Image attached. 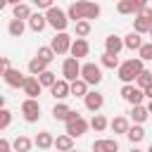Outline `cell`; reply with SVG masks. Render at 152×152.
<instances>
[{"instance_id": "1", "label": "cell", "mask_w": 152, "mask_h": 152, "mask_svg": "<svg viewBox=\"0 0 152 152\" xmlns=\"http://www.w3.org/2000/svg\"><path fill=\"white\" fill-rule=\"evenodd\" d=\"M100 5L97 2H88V0H81V2H71L69 5V10H66V14H69V19H74L76 24L78 21H88V19H97L100 17Z\"/></svg>"}, {"instance_id": "2", "label": "cell", "mask_w": 152, "mask_h": 152, "mask_svg": "<svg viewBox=\"0 0 152 152\" xmlns=\"http://www.w3.org/2000/svg\"><path fill=\"white\" fill-rule=\"evenodd\" d=\"M145 71V66H142V59L140 57H131V59H126V62H121V66L116 69V74H119V78L124 81V86H131L133 81H138V76Z\"/></svg>"}, {"instance_id": "3", "label": "cell", "mask_w": 152, "mask_h": 152, "mask_svg": "<svg viewBox=\"0 0 152 152\" xmlns=\"http://www.w3.org/2000/svg\"><path fill=\"white\" fill-rule=\"evenodd\" d=\"M45 19L48 24L57 31V33H66V26H69V14L62 10V7H52L45 12Z\"/></svg>"}, {"instance_id": "4", "label": "cell", "mask_w": 152, "mask_h": 152, "mask_svg": "<svg viewBox=\"0 0 152 152\" xmlns=\"http://www.w3.org/2000/svg\"><path fill=\"white\" fill-rule=\"evenodd\" d=\"M81 69H83V64H78V59L66 57L64 64H62V76H64V81H69V83L78 81V78H81Z\"/></svg>"}, {"instance_id": "5", "label": "cell", "mask_w": 152, "mask_h": 152, "mask_svg": "<svg viewBox=\"0 0 152 152\" xmlns=\"http://www.w3.org/2000/svg\"><path fill=\"white\" fill-rule=\"evenodd\" d=\"M81 78H83L88 86H97V83L102 81V69H100L97 64H93V62H86L83 69H81Z\"/></svg>"}, {"instance_id": "6", "label": "cell", "mask_w": 152, "mask_h": 152, "mask_svg": "<svg viewBox=\"0 0 152 152\" xmlns=\"http://www.w3.org/2000/svg\"><path fill=\"white\" fill-rule=\"evenodd\" d=\"M71 45H74V40H71L69 33H55V38H52V43H50V48L55 50V55L71 52Z\"/></svg>"}, {"instance_id": "7", "label": "cell", "mask_w": 152, "mask_h": 152, "mask_svg": "<svg viewBox=\"0 0 152 152\" xmlns=\"http://www.w3.org/2000/svg\"><path fill=\"white\" fill-rule=\"evenodd\" d=\"M121 97L128 102V104H133V107H138V104H142V100H145V93L138 88V86H124L121 88Z\"/></svg>"}, {"instance_id": "8", "label": "cell", "mask_w": 152, "mask_h": 152, "mask_svg": "<svg viewBox=\"0 0 152 152\" xmlns=\"http://www.w3.org/2000/svg\"><path fill=\"white\" fill-rule=\"evenodd\" d=\"M21 114H24V119L28 121V124H33V121H38L40 119V104H38V100H24L21 102Z\"/></svg>"}, {"instance_id": "9", "label": "cell", "mask_w": 152, "mask_h": 152, "mask_svg": "<svg viewBox=\"0 0 152 152\" xmlns=\"http://www.w3.org/2000/svg\"><path fill=\"white\" fill-rule=\"evenodd\" d=\"M2 78H5V83H7L10 88H21V90H24V86H26V81H28V76H24L19 69H7V71L2 74Z\"/></svg>"}, {"instance_id": "10", "label": "cell", "mask_w": 152, "mask_h": 152, "mask_svg": "<svg viewBox=\"0 0 152 152\" xmlns=\"http://www.w3.org/2000/svg\"><path fill=\"white\" fill-rule=\"evenodd\" d=\"M88 121L83 119V116H76V119H71V121H66V135H71V138H81L86 131H88Z\"/></svg>"}, {"instance_id": "11", "label": "cell", "mask_w": 152, "mask_h": 152, "mask_svg": "<svg viewBox=\"0 0 152 152\" xmlns=\"http://www.w3.org/2000/svg\"><path fill=\"white\" fill-rule=\"evenodd\" d=\"M147 2H142V0H121L119 5H116V12L119 14H140V10L145 7Z\"/></svg>"}, {"instance_id": "12", "label": "cell", "mask_w": 152, "mask_h": 152, "mask_svg": "<svg viewBox=\"0 0 152 152\" xmlns=\"http://www.w3.org/2000/svg\"><path fill=\"white\" fill-rule=\"evenodd\" d=\"M126 45H124V38H119V36H107L104 38V52L107 55H114V57H119V52L124 50Z\"/></svg>"}, {"instance_id": "13", "label": "cell", "mask_w": 152, "mask_h": 152, "mask_svg": "<svg viewBox=\"0 0 152 152\" xmlns=\"http://www.w3.org/2000/svg\"><path fill=\"white\" fill-rule=\"evenodd\" d=\"M83 102H86V109H88V112H100L102 104H104V95L97 93V90H90V93L86 95Z\"/></svg>"}, {"instance_id": "14", "label": "cell", "mask_w": 152, "mask_h": 152, "mask_svg": "<svg viewBox=\"0 0 152 152\" xmlns=\"http://www.w3.org/2000/svg\"><path fill=\"white\" fill-rule=\"evenodd\" d=\"M50 93H52V97H55V100H64V97H69V95H71V83H69V81H64V78H59V81L50 88Z\"/></svg>"}, {"instance_id": "15", "label": "cell", "mask_w": 152, "mask_h": 152, "mask_svg": "<svg viewBox=\"0 0 152 152\" xmlns=\"http://www.w3.org/2000/svg\"><path fill=\"white\" fill-rule=\"evenodd\" d=\"M93 152H119V142L114 138H100L93 142Z\"/></svg>"}, {"instance_id": "16", "label": "cell", "mask_w": 152, "mask_h": 152, "mask_svg": "<svg viewBox=\"0 0 152 152\" xmlns=\"http://www.w3.org/2000/svg\"><path fill=\"white\" fill-rule=\"evenodd\" d=\"M88 52H90L88 40H86V38H76L74 45H71V57H74V59H81V57H88Z\"/></svg>"}, {"instance_id": "17", "label": "cell", "mask_w": 152, "mask_h": 152, "mask_svg": "<svg viewBox=\"0 0 152 152\" xmlns=\"http://www.w3.org/2000/svg\"><path fill=\"white\" fill-rule=\"evenodd\" d=\"M71 114H74V109L69 107V104H64V102H57L55 107H52V116H55V121H69L71 119Z\"/></svg>"}, {"instance_id": "18", "label": "cell", "mask_w": 152, "mask_h": 152, "mask_svg": "<svg viewBox=\"0 0 152 152\" xmlns=\"http://www.w3.org/2000/svg\"><path fill=\"white\" fill-rule=\"evenodd\" d=\"M40 90H43L40 81H38L36 76H28V81H26V86H24V93H26V97H28V100H36V97L40 95Z\"/></svg>"}, {"instance_id": "19", "label": "cell", "mask_w": 152, "mask_h": 152, "mask_svg": "<svg viewBox=\"0 0 152 152\" xmlns=\"http://www.w3.org/2000/svg\"><path fill=\"white\" fill-rule=\"evenodd\" d=\"M33 142H36V147H40V150L55 147V138H52V133H48V131H40V133L33 138Z\"/></svg>"}, {"instance_id": "20", "label": "cell", "mask_w": 152, "mask_h": 152, "mask_svg": "<svg viewBox=\"0 0 152 152\" xmlns=\"http://www.w3.org/2000/svg\"><path fill=\"white\" fill-rule=\"evenodd\" d=\"M147 116H150V112H147V107H142V104H138V107L131 109V119H133L135 126H142V124L147 121Z\"/></svg>"}, {"instance_id": "21", "label": "cell", "mask_w": 152, "mask_h": 152, "mask_svg": "<svg viewBox=\"0 0 152 152\" xmlns=\"http://www.w3.org/2000/svg\"><path fill=\"white\" fill-rule=\"evenodd\" d=\"M109 128L114 131V133H128V128H131V124H128V119L126 116H114L112 121H109Z\"/></svg>"}, {"instance_id": "22", "label": "cell", "mask_w": 152, "mask_h": 152, "mask_svg": "<svg viewBox=\"0 0 152 152\" xmlns=\"http://www.w3.org/2000/svg\"><path fill=\"white\" fill-rule=\"evenodd\" d=\"M55 147H57V152H71L74 150V138L71 135H57L55 138Z\"/></svg>"}, {"instance_id": "23", "label": "cell", "mask_w": 152, "mask_h": 152, "mask_svg": "<svg viewBox=\"0 0 152 152\" xmlns=\"http://www.w3.org/2000/svg\"><path fill=\"white\" fill-rule=\"evenodd\" d=\"M124 45H126L128 50H138V52H140V48H142L145 43H142V38H140V33L131 31V33H128V36L124 38Z\"/></svg>"}, {"instance_id": "24", "label": "cell", "mask_w": 152, "mask_h": 152, "mask_svg": "<svg viewBox=\"0 0 152 152\" xmlns=\"http://www.w3.org/2000/svg\"><path fill=\"white\" fill-rule=\"evenodd\" d=\"M45 71H48V64H45L43 59L33 57V59L28 62V74H31V76H36V78H38V76H40V74H45Z\"/></svg>"}, {"instance_id": "25", "label": "cell", "mask_w": 152, "mask_h": 152, "mask_svg": "<svg viewBox=\"0 0 152 152\" xmlns=\"http://www.w3.org/2000/svg\"><path fill=\"white\" fill-rule=\"evenodd\" d=\"M31 145H36L31 138H26V135H17L14 138V142H12V147H14V152H28L31 150Z\"/></svg>"}, {"instance_id": "26", "label": "cell", "mask_w": 152, "mask_h": 152, "mask_svg": "<svg viewBox=\"0 0 152 152\" xmlns=\"http://www.w3.org/2000/svg\"><path fill=\"white\" fill-rule=\"evenodd\" d=\"M12 12H14V19H31L33 17V12H31V7L26 5V2H19V5H14L12 7Z\"/></svg>"}, {"instance_id": "27", "label": "cell", "mask_w": 152, "mask_h": 152, "mask_svg": "<svg viewBox=\"0 0 152 152\" xmlns=\"http://www.w3.org/2000/svg\"><path fill=\"white\" fill-rule=\"evenodd\" d=\"M88 93H90V90H88V83H86L83 78H78V81L71 83V95H74V97H83V100H86Z\"/></svg>"}, {"instance_id": "28", "label": "cell", "mask_w": 152, "mask_h": 152, "mask_svg": "<svg viewBox=\"0 0 152 152\" xmlns=\"http://www.w3.org/2000/svg\"><path fill=\"white\" fill-rule=\"evenodd\" d=\"M28 26H31V31L40 33V31L48 26V19H45V14H33V17L28 19Z\"/></svg>"}, {"instance_id": "29", "label": "cell", "mask_w": 152, "mask_h": 152, "mask_svg": "<svg viewBox=\"0 0 152 152\" xmlns=\"http://www.w3.org/2000/svg\"><path fill=\"white\" fill-rule=\"evenodd\" d=\"M24 21L21 19H10V26H7V31H10V36H14V38H21V33H24Z\"/></svg>"}, {"instance_id": "30", "label": "cell", "mask_w": 152, "mask_h": 152, "mask_svg": "<svg viewBox=\"0 0 152 152\" xmlns=\"http://www.w3.org/2000/svg\"><path fill=\"white\" fill-rule=\"evenodd\" d=\"M36 57H38V59H43L45 64H50V62H52V59H55L57 55H55V50H52L50 45H43V48H38V52H36Z\"/></svg>"}, {"instance_id": "31", "label": "cell", "mask_w": 152, "mask_h": 152, "mask_svg": "<svg viewBox=\"0 0 152 152\" xmlns=\"http://www.w3.org/2000/svg\"><path fill=\"white\" fill-rule=\"evenodd\" d=\"M133 28H135V33H150L152 31V21H147L142 17H135L133 19Z\"/></svg>"}, {"instance_id": "32", "label": "cell", "mask_w": 152, "mask_h": 152, "mask_svg": "<svg viewBox=\"0 0 152 152\" xmlns=\"http://www.w3.org/2000/svg\"><path fill=\"white\" fill-rule=\"evenodd\" d=\"M107 126H109V121H107L102 114H95V116L90 119V128H93V131H97V133H102Z\"/></svg>"}, {"instance_id": "33", "label": "cell", "mask_w": 152, "mask_h": 152, "mask_svg": "<svg viewBox=\"0 0 152 152\" xmlns=\"http://www.w3.org/2000/svg\"><path fill=\"white\" fill-rule=\"evenodd\" d=\"M126 138H128L131 142H140V140L145 138V128H142V126H131L128 133H126Z\"/></svg>"}, {"instance_id": "34", "label": "cell", "mask_w": 152, "mask_h": 152, "mask_svg": "<svg viewBox=\"0 0 152 152\" xmlns=\"http://www.w3.org/2000/svg\"><path fill=\"white\" fill-rule=\"evenodd\" d=\"M38 81H40V86H43V88H52V86L57 83V76L48 69L45 74H40V76H38Z\"/></svg>"}, {"instance_id": "35", "label": "cell", "mask_w": 152, "mask_h": 152, "mask_svg": "<svg viewBox=\"0 0 152 152\" xmlns=\"http://www.w3.org/2000/svg\"><path fill=\"white\" fill-rule=\"evenodd\" d=\"M135 83H138V88H140V90L150 88V86H152V71H147V69H145V71L138 76V81H135Z\"/></svg>"}, {"instance_id": "36", "label": "cell", "mask_w": 152, "mask_h": 152, "mask_svg": "<svg viewBox=\"0 0 152 152\" xmlns=\"http://www.w3.org/2000/svg\"><path fill=\"white\" fill-rule=\"evenodd\" d=\"M102 66H107V69H119L121 64H119V57H114V55H102Z\"/></svg>"}, {"instance_id": "37", "label": "cell", "mask_w": 152, "mask_h": 152, "mask_svg": "<svg viewBox=\"0 0 152 152\" xmlns=\"http://www.w3.org/2000/svg\"><path fill=\"white\" fill-rule=\"evenodd\" d=\"M90 33V21H78L76 24V38H86Z\"/></svg>"}, {"instance_id": "38", "label": "cell", "mask_w": 152, "mask_h": 152, "mask_svg": "<svg viewBox=\"0 0 152 152\" xmlns=\"http://www.w3.org/2000/svg\"><path fill=\"white\" fill-rule=\"evenodd\" d=\"M10 124H12V112H10V109H2V112H0V131L10 128Z\"/></svg>"}, {"instance_id": "39", "label": "cell", "mask_w": 152, "mask_h": 152, "mask_svg": "<svg viewBox=\"0 0 152 152\" xmlns=\"http://www.w3.org/2000/svg\"><path fill=\"white\" fill-rule=\"evenodd\" d=\"M138 57H140L142 62H150V59H152V40H150V43H145V45L140 48V52H138Z\"/></svg>"}, {"instance_id": "40", "label": "cell", "mask_w": 152, "mask_h": 152, "mask_svg": "<svg viewBox=\"0 0 152 152\" xmlns=\"http://www.w3.org/2000/svg\"><path fill=\"white\" fill-rule=\"evenodd\" d=\"M138 17H142V19H147V21H152V7L150 5H145L142 10H140V14Z\"/></svg>"}, {"instance_id": "41", "label": "cell", "mask_w": 152, "mask_h": 152, "mask_svg": "<svg viewBox=\"0 0 152 152\" xmlns=\"http://www.w3.org/2000/svg\"><path fill=\"white\" fill-rule=\"evenodd\" d=\"M10 150H12V142H10L7 138H2V140H0V152H10Z\"/></svg>"}, {"instance_id": "42", "label": "cell", "mask_w": 152, "mask_h": 152, "mask_svg": "<svg viewBox=\"0 0 152 152\" xmlns=\"http://www.w3.org/2000/svg\"><path fill=\"white\" fill-rule=\"evenodd\" d=\"M0 66H2V74H5V71L10 69V59H7V57H2V59H0Z\"/></svg>"}, {"instance_id": "43", "label": "cell", "mask_w": 152, "mask_h": 152, "mask_svg": "<svg viewBox=\"0 0 152 152\" xmlns=\"http://www.w3.org/2000/svg\"><path fill=\"white\" fill-rule=\"evenodd\" d=\"M142 93H145V97H147V100H150V102H152V86H150V88H145V90H142Z\"/></svg>"}, {"instance_id": "44", "label": "cell", "mask_w": 152, "mask_h": 152, "mask_svg": "<svg viewBox=\"0 0 152 152\" xmlns=\"http://www.w3.org/2000/svg\"><path fill=\"white\" fill-rule=\"evenodd\" d=\"M147 112H150V114H152V102H150V104H147Z\"/></svg>"}, {"instance_id": "45", "label": "cell", "mask_w": 152, "mask_h": 152, "mask_svg": "<svg viewBox=\"0 0 152 152\" xmlns=\"http://www.w3.org/2000/svg\"><path fill=\"white\" fill-rule=\"evenodd\" d=\"M131 152H142V150H138V147H133V150H131Z\"/></svg>"}, {"instance_id": "46", "label": "cell", "mask_w": 152, "mask_h": 152, "mask_svg": "<svg viewBox=\"0 0 152 152\" xmlns=\"http://www.w3.org/2000/svg\"><path fill=\"white\" fill-rule=\"evenodd\" d=\"M147 152H152V145H150V147H147Z\"/></svg>"}, {"instance_id": "47", "label": "cell", "mask_w": 152, "mask_h": 152, "mask_svg": "<svg viewBox=\"0 0 152 152\" xmlns=\"http://www.w3.org/2000/svg\"><path fill=\"white\" fill-rule=\"evenodd\" d=\"M150 38H152V31H150Z\"/></svg>"}, {"instance_id": "48", "label": "cell", "mask_w": 152, "mask_h": 152, "mask_svg": "<svg viewBox=\"0 0 152 152\" xmlns=\"http://www.w3.org/2000/svg\"><path fill=\"white\" fill-rule=\"evenodd\" d=\"M71 152H74V150H71Z\"/></svg>"}]
</instances>
